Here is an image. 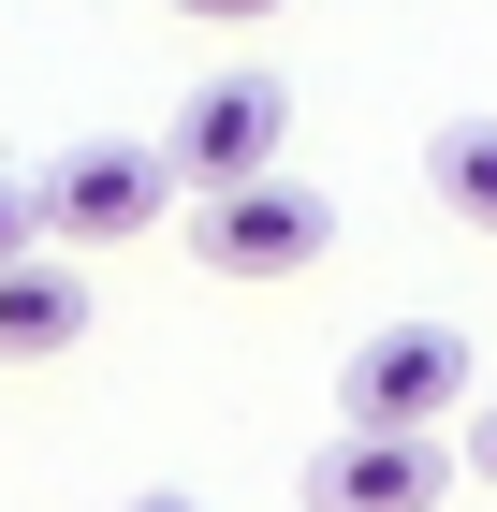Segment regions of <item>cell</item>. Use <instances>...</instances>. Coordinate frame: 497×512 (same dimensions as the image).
<instances>
[{"instance_id": "1", "label": "cell", "mask_w": 497, "mask_h": 512, "mask_svg": "<svg viewBox=\"0 0 497 512\" xmlns=\"http://www.w3.org/2000/svg\"><path fill=\"white\" fill-rule=\"evenodd\" d=\"M161 205H176V161H161L147 132H74V147L30 176L44 249H117V235H147Z\"/></svg>"}, {"instance_id": "2", "label": "cell", "mask_w": 497, "mask_h": 512, "mask_svg": "<svg viewBox=\"0 0 497 512\" xmlns=\"http://www.w3.org/2000/svg\"><path fill=\"white\" fill-rule=\"evenodd\" d=\"M176 235H191L205 278H293V264L337 249V205L307 191V176H234V191H191Z\"/></svg>"}, {"instance_id": "3", "label": "cell", "mask_w": 497, "mask_h": 512, "mask_svg": "<svg viewBox=\"0 0 497 512\" xmlns=\"http://www.w3.org/2000/svg\"><path fill=\"white\" fill-rule=\"evenodd\" d=\"M454 410H468V337L454 322H381V337H351L337 425H454Z\"/></svg>"}, {"instance_id": "4", "label": "cell", "mask_w": 497, "mask_h": 512, "mask_svg": "<svg viewBox=\"0 0 497 512\" xmlns=\"http://www.w3.org/2000/svg\"><path fill=\"white\" fill-rule=\"evenodd\" d=\"M278 147H293V88L278 74H220L176 103V132H161V161H176V191H234V176H278Z\"/></svg>"}, {"instance_id": "5", "label": "cell", "mask_w": 497, "mask_h": 512, "mask_svg": "<svg viewBox=\"0 0 497 512\" xmlns=\"http://www.w3.org/2000/svg\"><path fill=\"white\" fill-rule=\"evenodd\" d=\"M439 498H454L439 425H337L307 454V512H439Z\"/></svg>"}, {"instance_id": "6", "label": "cell", "mask_w": 497, "mask_h": 512, "mask_svg": "<svg viewBox=\"0 0 497 512\" xmlns=\"http://www.w3.org/2000/svg\"><path fill=\"white\" fill-rule=\"evenodd\" d=\"M74 337H88V278L59 249H15L0 264V366H44V352H74Z\"/></svg>"}, {"instance_id": "7", "label": "cell", "mask_w": 497, "mask_h": 512, "mask_svg": "<svg viewBox=\"0 0 497 512\" xmlns=\"http://www.w3.org/2000/svg\"><path fill=\"white\" fill-rule=\"evenodd\" d=\"M424 191L454 205L468 235H497V118H439L424 132Z\"/></svg>"}, {"instance_id": "8", "label": "cell", "mask_w": 497, "mask_h": 512, "mask_svg": "<svg viewBox=\"0 0 497 512\" xmlns=\"http://www.w3.org/2000/svg\"><path fill=\"white\" fill-rule=\"evenodd\" d=\"M161 15H205V30H264V15H293V0H161Z\"/></svg>"}, {"instance_id": "9", "label": "cell", "mask_w": 497, "mask_h": 512, "mask_svg": "<svg viewBox=\"0 0 497 512\" xmlns=\"http://www.w3.org/2000/svg\"><path fill=\"white\" fill-rule=\"evenodd\" d=\"M15 249H44V220H30V191H0V264H15Z\"/></svg>"}, {"instance_id": "10", "label": "cell", "mask_w": 497, "mask_h": 512, "mask_svg": "<svg viewBox=\"0 0 497 512\" xmlns=\"http://www.w3.org/2000/svg\"><path fill=\"white\" fill-rule=\"evenodd\" d=\"M468 469L497 483V395H483V410H468Z\"/></svg>"}, {"instance_id": "11", "label": "cell", "mask_w": 497, "mask_h": 512, "mask_svg": "<svg viewBox=\"0 0 497 512\" xmlns=\"http://www.w3.org/2000/svg\"><path fill=\"white\" fill-rule=\"evenodd\" d=\"M117 512H205V498H176V483H132V498H117Z\"/></svg>"}]
</instances>
